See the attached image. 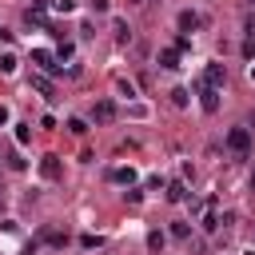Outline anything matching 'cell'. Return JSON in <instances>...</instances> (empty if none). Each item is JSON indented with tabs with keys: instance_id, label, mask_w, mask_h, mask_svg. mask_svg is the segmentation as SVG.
Returning a JSON list of instances; mask_svg holds the SVG:
<instances>
[{
	"instance_id": "1",
	"label": "cell",
	"mask_w": 255,
	"mask_h": 255,
	"mask_svg": "<svg viewBox=\"0 0 255 255\" xmlns=\"http://www.w3.org/2000/svg\"><path fill=\"white\" fill-rule=\"evenodd\" d=\"M227 147H231L235 155H247V151H251V131H247V128H231V131H227Z\"/></svg>"
},
{
	"instance_id": "2",
	"label": "cell",
	"mask_w": 255,
	"mask_h": 255,
	"mask_svg": "<svg viewBox=\"0 0 255 255\" xmlns=\"http://www.w3.org/2000/svg\"><path fill=\"white\" fill-rule=\"evenodd\" d=\"M203 84L219 92V88L227 84V68H223V64H207V72H203Z\"/></svg>"
},
{
	"instance_id": "3",
	"label": "cell",
	"mask_w": 255,
	"mask_h": 255,
	"mask_svg": "<svg viewBox=\"0 0 255 255\" xmlns=\"http://www.w3.org/2000/svg\"><path fill=\"white\" fill-rule=\"evenodd\" d=\"M32 60L40 64V72H60V64H56V56H52L48 48H36V52H32Z\"/></svg>"
},
{
	"instance_id": "4",
	"label": "cell",
	"mask_w": 255,
	"mask_h": 255,
	"mask_svg": "<svg viewBox=\"0 0 255 255\" xmlns=\"http://www.w3.org/2000/svg\"><path fill=\"white\" fill-rule=\"evenodd\" d=\"M60 171H64V167H60V155H44V159H40V175H44V179H60Z\"/></svg>"
},
{
	"instance_id": "5",
	"label": "cell",
	"mask_w": 255,
	"mask_h": 255,
	"mask_svg": "<svg viewBox=\"0 0 255 255\" xmlns=\"http://www.w3.org/2000/svg\"><path fill=\"white\" fill-rule=\"evenodd\" d=\"M199 96H203V100H199V104H203V112H215V108H219V92H215V88H207L203 80H199Z\"/></svg>"
},
{
	"instance_id": "6",
	"label": "cell",
	"mask_w": 255,
	"mask_h": 255,
	"mask_svg": "<svg viewBox=\"0 0 255 255\" xmlns=\"http://www.w3.org/2000/svg\"><path fill=\"white\" fill-rule=\"evenodd\" d=\"M92 116H96V124H112V120H116V104H112V100H100Z\"/></svg>"
},
{
	"instance_id": "7",
	"label": "cell",
	"mask_w": 255,
	"mask_h": 255,
	"mask_svg": "<svg viewBox=\"0 0 255 255\" xmlns=\"http://www.w3.org/2000/svg\"><path fill=\"white\" fill-rule=\"evenodd\" d=\"M159 68H167V72L179 68V48H163V52H159Z\"/></svg>"
},
{
	"instance_id": "8",
	"label": "cell",
	"mask_w": 255,
	"mask_h": 255,
	"mask_svg": "<svg viewBox=\"0 0 255 255\" xmlns=\"http://www.w3.org/2000/svg\"><path fill=\"white\" fill-rule=\"evenodd\" d=\"M32 88H36L40 96H48V100H56V88H52V80H48V76H32Z\"/></svg>"
},
{
	"instance_id": "9",
	"label": "cell",
	"mask_w": 255,
	"mask_h": 255,
	"mask_svg": "<svg viewBox=\"0 0 255 255\" xmlns=\"http://www.w3.org/2000/svg\"><path fill=\"white\" fill-rule=\"evenodd\" d=\"M175 24H179L183 32H195V28H199V16H195V12H179V20H175Z\"/></svg>"
},
{
	"instance_id": "10",
	"label": "cell",
	"mask_w": 255,
	"mask_h": 255,
	"mask_svg": "<svg viewBox=\"0 0 255 255\" xmlns=\"http://www.w3.org/2000/svg\"><path fill=\"white\" fill-rule=\"evenodd\" d=\"M112 179H116V183H128V187H131V183H135V167H116V171H112Z\"/></svg>"
},
{
	"instance_id": "11",
	"label": "cell",
	"mask_w": 255,
	"mask_h": 255,
	"mask_svg": "<svg viewBox=\"0 0 255 255\" xmlns=\"http://www.w3.org/2000/svg\"><path fill=\"white\" fill-rule=\"evenodd\" d=\"M167 199H171V203H183V199H187V187H183L179 179H175V183H167Z\"/></svg>"
},
{
	"instance_id": "12",
	"label": "cell",
	"mask_w": 255,
	"mask_h": 255,
	"mask_svg": "<svg viewBox=\"0 0 255 255\" xmlns=\"http://www.w3.org/2000/svg\"><path fill=\"white\" fill-rule=\"evenodd\" d=\"M0 72H4V76H12V72H16V56H12V52H4V56H0Z\"/></svg>"
},
{
	"instance_id": "13",
	"label": "cell",
	"mask_w": 255,
	"mask_h": 255,
	"mask_svg": "<svg viewBox=\"0 0 255 255\" xmlns=\"http://www.w3.org/2000/svg\"><path fill=\"white\" fill-rule=\"evenodd\" d=\"M32 139V128L28 124H16V143H28Z\"/></svg>"
},
{
	"instance_id": "14",
	"label": "cell",
	"mask_w": 255,
	"mask_h": 255,
	"mask_svg": "<svg viewBox=\"0 0 255 255\" xmlns=\"http://www.w3.org/2000/svg\"><path fill=\"white\" fill-rule=\"evenodd\" d=\"M171 104H175V108H187V92L175 88V92H171Z\"/></svg>"
},
{
	"instance_id": "15",
	"label": "cell",
	"mask_w": 255,
	"mask_h": 255,
	"mask_svg": "<svg viewBox=\"0 0 255 255\" xmlns=\"http://www.w3.org/2000/svg\"><path fill=\"white\" fill-rule=\"evenodd\" d=\"M68 131H72V135H84L88 124H84V120H68Z\"/></svg>"
},
{
	"instance_id": "16",
	"label": "cell",
	"mask_w": 255,
	"mask_h": 255,
	"mask_svg": "<svg viewBox=\"0 0 255 255\" xmlns=\"http://www.w3.org/2000/svg\"><path fill=\"white\" fill-rule=\"evenodd\" d=\"M171 235H175V239H187L191 227H187V223H171Z\"/></svg>"
},
{
	"instance_id": "17",
	"label": "cell",
	"mask_w": 255,
	"mask_h": 255,
	"mask_svg": "<svg viewBox=\"0 0 255 255\" xmlns=\"http://www.w3.org/2000/svg\"><path fill=\"white\" fill-rule=\"evenodd\" d=\"M147 247H151V251H159V247H163V235H159V231H151V235H147Z\"/></svg>"
},
{
	"instance_id": "18",
	"label": "cell",
	"mask_w": 255,
	"mask_h": 255,
	"mask_svg": "<svg viewBox=\"0 0 255 255\" xmlns=\"http://www.w3.org/2000/svg\"><path fill=\"white\" fill-rule=\"evenodd\" d=\"M8 167H12V171H24V159H20L16 151H12V155H8Z\"/></svg>"
},
{
	"instance_id": "19",
	"label": "cell",
	"mask_w": 255,
	"mask_h": 255,
	"mask_svg": "<svg viewBox=\"0 0 255 255\" xmlns=\"http://www.w3.org/2000/svg\"><path fill=\"white\" fill-rule=\"evenodd\" d=\"M112 8V0H92V12H108Z\"/></svg>"
},
{
	"instance_id": "20",
	"label": "cell",
	"mask_w": 255,
	"mask_h": 255,
	"mask_svg": "<svg viewBox=\"0 0 255 255\" xmlns=\"http://www.w3.org/2000/svg\"><path fill=\"white\" fill-rule=\"evenodd\" d=\"M4 124H8V108H0V128H4Z\"/></svg>"
},
{
	"instance_id": "21",
	"label": "cell",
	"mask_w": 255,
	"mask_h": 255,
	"mask_svg": "<svg viewBox=\"0 0 255 255\" xmlns=\"http://www.w3.org/2000/svg\"><path fill=\"white\" fill-rule=\"evenodd\" d=\"M4 203H8V195H4V187H0V211H4Z\"/></svg>"
},
{
	"instance_id": "22",
	"label": "cell",
	"mask_w": 255,
	"mask_h": 255,
	"mask_svg": "<svg viewBox=\"0 0 255 255\" xmlns=\"http://www.w3.org/2000/svg\"><path fill=\"white\" fill-rule=\"evenodd\" d=\"M251 191H255V175H251Z\"/></svg>"
},
{
	"instance_id": "23",
	"label": "cell",
	"mask_w": 255,
	"mask_h": 255,
	"mask_svg": "<svg viewBox=\"0 0 255 255\" xmlns=\"http://www.w3.org/2000/svg\"><path fill=\"white\" fill-rule=\"evenodd\" d=\"M251 80H255V64H251Z\"/></svg>"
},
{
	"instance_id": "24",
	"label": "cell",
	"mask_w": 255,
	"mask_h": 255,
	"mask_svg": "<svg viewBox=\"0 0 255 255\" xmlns=\"http://www.w3.org/2000/svg\"><path fill=\"white\" fill-rule=\"evenodd\" d=\"M247 255H251V251H247Z\"/></svg>"
}]
</instances>
